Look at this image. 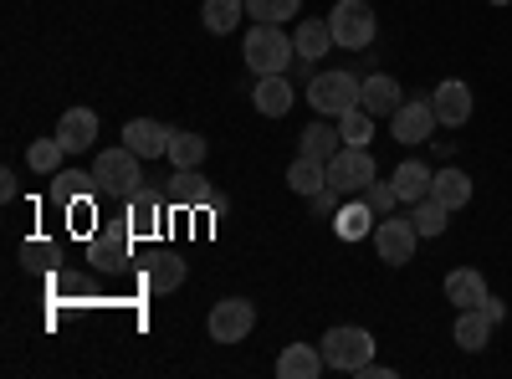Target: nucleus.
Segmentation results:
<instances>
[{
  "instance_id": "nucleus-15",
  "label": "nucleus",
  "mask_w": 512,
  "mask_h": 379,
  "mask_svg": "<svg viewBox=\"0 0 512 379\" xmlns=\"http://www.w3.org/2000/svg\"><path fill=\"white\" fill-rule=\"evenodd\" d=\"M374 226H379V210H374L364 195L349 200V205H338V216H333L338 241H364V236H374Z\"/></svg>"
},
{
  "instance_id": "nucleus-21",
  "label": "nucleus",
  "mask_w": 512,
  "mask_h": 379,
  "mask_svg": "<svg viewBox=\"0 0 512 379\" xmlns=\"http://www.w3.org/2000/svg\"><path fill=\"white\" fill-rule=\"evenodd\" d=\"M169 200H180V205H210V210L226 205V195L210 190L195 170H175V180H169Z\"/></svg>"
},
{
  "instance_id": "nucleus-38",
  "label": "nucleus",
  "mask_w": 512,
  "mask_h": 379,
  "mask_svg": "<svg viewBox=\"0 0 512 379\" xmlns=\"http://www.w3.org/2000/svg\"><path fill=\"white\" fill-rule=\"evenodd\" d=\"M16 190H21V185H16V175L6 170V175H0V195H6V200H16Z\"/></svg>"
},
{
  "instance_id": "nucleus-14",
  "label": "nucleus",
  "mask_w": 512,
  "mask_h": 379,
  "mask_svg": "<svg viewBox=\"0 0 512 379\" xmlns=\"http://www.w3.org/2000/svg\"><path fill=\"white\" fill-rule=\"evenodd\" d=\"M405 98H400V82L390 77V72H369L364 77V88H359V108H369L374 118H395V108H400Z\"/></svg>"
},
{
  "instance_id": "nucleus-8",
  "label": "nucleus",
  "mask_w": 512,
  "mask_h": 379,
  "mask_svg": "<svg viewBox=\"0 0 512 379\" xmlns=\"http://www.w3.org/2000/svg\"><path fill=\"white\" fill-rule=\"evenodd\" d=\"M205 328H210V339H216V344H241L246 333L256 328V303H246V298H221L216 308H210Z\"/></svg>"
},
{
  "instance_id": "nucleus-36",
  "label": "nucleus",
  "mask_w": 512,
  "mask_h": 379,
  "mask_svg": "<svg viewBox=\"0 0 512 379\" xmlns=\"http://www.w3.org/2000/svg\"><path fill=\"white\" fill-rule=\"evenodd\" d=\"M47 257H52L47 241H26V267H47Z\"/></svg>"
},
{
  "instance_id": "nucleus-19",
  "label": "nucleus",
  "mask_w": 512,
  "mask_h": 379,
  "mask_svg": "<svg viewBox=\"0 0 512 379\" xmlns=\"http://www.w3.org/2000/svg\"><path fill=\"white\" fill-rule=\"evenodd\" d=\"M287 190L292 195H318V190H328V159H313V154H297L292 164H287Z\"/></svg>"
},
{
  "instance_id": "nucleus-23",
  "label": "nucleus",
  "mask_w": 512,
  "mask_h": 379,
  "mask_svg": "<svg viewBox=\"0 0 512 379\" xmlns=\"http://www.w3.org/2000/svg\"><path fill=\"white\" fill-rule=\"evenodd\" d=\"M431 195H436L441 205H451V210L472 205V175H466V170H456V164H441V170H436V180H431Z\"/></svg>"
},
{
  "instance_id": "nucleus-34",
  "label": "nucleus",
  "mask_w": 512,
  "mask_h": 379,
  "mask_svg": "<svg viewBox=\"0 0 512 379\" xmlns=\"http://www.w3.org/2000/svg\"><path fill=\"white\" fill-rule=\"evenodd\" d=\"M52 180H57V185H52V195H57V200H67V205H72V200H82V195H88V185H93V175H77V170H57Z\"/></svg>"
},
{
  "instance_id": "nucleus-17",
  "label": "nucleus",
  "mask_w": 512,
  "mask_h": 379,
  "mask_svg": "<svg viewBox=\"0 0 512 379\" xmlns=\"http://www.w3.org/2000/svg\"><path fill=\"white\" fill-rule=\"evenodd\" d=\"M492 328H497V323H492L482 308H461L451 339H456V349H466V354H482V349L492 344Z\"/></svg>"
},
{
  "instance_id": "nucleus-39",
  "label": "nucleus",
  "mask_w": 512,
  "mask_h": 379,
  "mask_svg": "<svg viewBox=\"0 0 512 379\" xmlns=\"http://www.w3.org/2000/svg\"><path fill=\"white\" fill-rule=\"evenodd\" d=\"M487 6H512V0H487Z\"/></svg>"
},
{
  "instance_id": "nucleus-31",
  "label": "nucleus",
  "mask_w": 512,
  "mask_h": 379,
  "mask_svg": "<svg viewBox=\"0 0 512 379\" xmlns=\"http://www.w3.org/2000/svg\"><path fill=\"white\" fill-rule=\"evenodd\" d=\"M338 134H344V144H354V149H369V139H374V113L354 103L344 118H338Z\"/></svg>"
},
{
  "instance_id": "nucleus-25",
  "label": "nucleus",
  "mask_w": 512,
  "mask_h": 379,
  "mask_svg": "<svg viewBox=\"0 0 512 379\" xmlns=\"http://www.w3.org/2000/svg\"><path fill=\"white\" fill-rule=\"evenodd\" d=\"M159 195L149 190V185H139L134 195H128V226H134V236H149V231H159Z\"/></svg>"
},
{
  "instance_id": "nucleus-30",
  "label": "nucleus",
  "mask_w": 512,
  "mask_h": 379,
  "mask_svg": "<svg viewBox=\"0 0 512 379\" xmlns=\"http://www.w3.org/2000/svg\"><path fill=\"white\" fill-rule=\"evenodd\" d=\"M62 159H67V149H62L57 134H52V139H31V149H26L31 175H57V170H62Z\"/></svg>"
},
{
  "instance_id": "nucleus-22",
  "label": "nucleus",
  "mask_w": 512,
  "mask_h": 379,
  "mask_svg": "<svg viewBox=\"0 0 512 379\" xmlns=\"http://www.w3.org/2000/svg\"><path fill=\"white\" fill-rule=\"evenodd\" d=\"M431 180H436V170L431 164H420V159H405L400 170H395V195H400V205H415V200H425L431 195Z\"/></svg>"
},
{
  "instance_id": "nucleus-6",
  "label": "nucleus",
  "mask_w": 512,
  "mask_h": 379,
  "mask_svg": "<svg viewBox=\"0 0 512 379\" xmlns=\"http://www.w3.org/2000/svg\"><path fill=\"white\" fill-rule=\"evenodd\" d=\"M415 246H420V231H415V221H410V210L400 216H379V226H374V251H379V262L384 267H405V262H415Z\"/></svg>"
},
{
  "instance_id": "nucleus-26",
  "label": "nucleus",
  "mask_w": 512,
  "mask_h": 379,
  "mask_svg": "<svg viewBox=\"0 0 512 379\" xmlns=\"http://www.w3.org/2000/svg\"><path fill=\"white\" fill-rule=\"evenodd\" d=\"M185 282V262L175 257V251H164V257H154L149 262V272H144V287L154 292V298H164V292H175Z\"/></svg>"
},
{
  "instance_id": "nucleus-2",
  "label": "nucleus",
  "mask_w": 512,
  "mask_h": 379,
  "mask_svg": "<svg viewBox=\"0 0 512 379\" xmlns=\"http://www.w3.org/2000/svg\"><path fill=\"white\" fill-rule=\"evenodd\" d=\"M359 88H364V77L344 72V67H328V72H313L308 77V103L318 118H344L354 103H359Z\"/></svg>"
},
{
  "instance_id": "nucleus-1",
  "label": "nucleus",
  "mask_w": 512,
  "mask_h": 379,
  "mask_svg": "<svg viewBox=\"0 0 512 379\" xmlns=\"http://www.w3.org/2000/svg\"><path fill=\"white\" fill-rule=\"evenodd\" d=\"M241 57H246V67L256 77H277V72L297 67V41L282 26H272V21H251V31L241 41Z\"/></svg>"
},
{
  "instance_id": "nucleus-20",
  "label": "nucleus",
  "mask_w": 512,
  "mask_h": 379,
  "mask_svg": "<svg viewBox=\"0 0 512 379\" xmlns=\"http://www.w3.org/2000/svg\"><path fill=\"white\" fill-rule=\"evenodd\" d=\"M482 298H487V277L477 272V267H456L451 277H446V303L461 313V308H482Z\"/></svg>"
},
{
  "instance_id": "nucleus-5",
  "label": "nucleus",
  "mask_w": 512,
  "mask_h": 379,
  "mask_svg": "<svg viewBox=\"0 0 512 379\" xmlns=\"http://www.w3.org/2000/svg\"><path fill=\"white\" fill-rule=\"evenodd\" d=\"M323 364L338 369V374H359L369 359H374V333L369 328H354V323H338L323 333Z\"/></svg>"
},
{
  "instance_id": "nucleus-13",
  "label": "nucleus",
  "mask_w": 512,
  "mask_h": 379,
  "mask_svg": "<svg viewBox=\"0 0 512 379\" xmlns=\"http://www.w3.org/2000/svg\"><path fill=\"white\" fill-rule=\"evenodd\" d=\"M57 139H62L67 154H88L98 144V113L93 108H67L57 118Z\"/></svg>"
},
{
  "instance_id": "nucleus-18",
  "label": "nucleus",
  "mask_w": 512,
  "mask_h": 379,
  "mask_svg": "<svg viewBox=\"0 0 512 379\" xmlns=\"http://www.w3.org/2000/svg\"><path fill=\"white\" fill-rule=\"evenodd\" d=\"M328 364H323V349L318 344H287L277 354V379H318Z\"/></svg>"
},
{
  "instance_id": "nucleus-11",
  "label": "nucleus",
  "mask_w": 512,
  "mask_h": 379,
  "mask_svg": "<svg viewBox=\"0 0 512 379\" xmlns=\"http://www.w3.org/2000/svg\"><path fill=\"white\" fill-rule=\"evenodd\" d=\"M431 108L441 118V129H461V123H472V88H466L461 77H446L431 93Z\"/></svg>"
},
{
  "instance_id": "nucleus-37",
  "label": "nucleus",
  "mask_w": 512,
  "mask_h": 379,
  "mask_svg": "<svg viewBox=\"0 0 512 379\" xmlns=\"http://www.w3.org/2000/svg\"><path fill=\"white\" fill-rule=\"evenodd\" d=\"M482 313H487L492 323H502V318H507V303H502V298H492V292H487V298H482Z\"/></svg>"
},
{
  "instance_id": "nucleus-7",
  "label": "nucleus",
  "mask_w": 512,
  "mask_h": 379,
  "mask_svg": "<svg viewBox=\"0 0 512 379\" xmlns=\"http://www.w3.org/2000/svg\"><path fill=\"white\" fill-rule=\"evenodd\" d=\"M369 180H379V164H374V154L369 149H354V144H344L333 159H328V185L338 190V195H359Z\"/></svg>"
},
{
  "instance_id": "nucleus-24",
  "label": "nucleus",
  "mask_w": 512,
  "mask_h": 379,
  "mask_svg": "<svg viewBox=\"0 0 512 379\" xmlns=\"http://www.w3.org/2000/svg\"><path fill=\"white\" fill-rule=\"evenodd\" d=\"M292 41H297V57H303V62H318V57L333 52V31H328V21H297Z\"/></svg>"
},
{
  "instance_id": "nucleus-29",
  "label": "nucleus",
  "mask_w": 512,
  "mask_h": 379,
  "mask_svg": "<svg viewBox=\"0 0 512 379\" xmlns=\"http://www.w3.org/2000/svg\"><path fill=\"white\" fill-rule=\"evenodd\" d=\"M446 216H451V205H441L436 195H425V200H415V205H410V221H415L420 241H425V236H441V231L451 226Z\"/></svg>"
},
{
  "instance_id": "nucleus-4",
  "label": "nucleus",
  "mask_w": 512,
  "mask_h": 379,
  "mask_svg": "<svg viewBox=\"0 0 512 379\" xmlns=\"http://www.w3.org/2000/svg\"><path fill=\"white\" fill-rule=\"evenodd\" d=\"M139 154L128 149V144H118V149H103L98 159H93V190L98 195H118V200H128L139 185H144V170H139Z\"/></svg>"
},
{
  "instance_id": "nucleus-9",
  "label": "nucleus",
  "mask_w": 512,
  "mask_h": 379,
  "mask_svg": "<svg viewBox=\"0 0 512 379\" xmlns=\"http://www.w3.org/2000/svg\"><path fill=\"white\" fill-rule=\"evenodd\" d=\"M390 129H395L400 144H431L436 129H441V118H436L431 98H405V103L395 108V118H390Z\"/></svg>"
},
{
  "instance_id": "nucleus-32",
  "label": "nucleus",
  "mask_w": 512,
  "mask_h": 379,
  "mask_svg": "<svg viewBox=\"0 0 512 379\" xmlns=\"http://www.w3.org/2000/svg\"><path fill=\"white\" fill-rule=\"evenodd\" d=\"M297 11H303V0H246V16L251 21H272V26H287Z\"/></svg>"
},
{
  "instance_id": "nucleus-16",
  "label": "nucleus",
  "mask_w": 512,
  "mask_h": 379,
  "mask_svg": "<svg viewBox=\"0 0 512 379\" xmlns=\"http://www.w3.org/2000/svg\"><path fill=\"white\" fill-rule=\"evenodd\" d=\"M338 149H344V134H338V118H318V113H313V123H308L303 134H297V154L333 159Z\"/></svg>"
},
{
  "instance_id": "nucleus-12",
  "label": "nucleus",
  "mask_w": 512,
  "mask_h": 379,
  "mask_svg": "<svg viewBox=\"0 0 512 379\" xmlns=\"http://www.w3.org/2000/svg\"><path fill=\"white\" fill-rule=\"evenodd\" d=\"M251 103L262 118H287L292 103H297V88H292V77L277 72V77H256V88H251Z\"/></svg>"
},
{
  "instance_id": "nucleus-33",
  "label": "nucleus",
  "mask_w": 512,
  "mask_h": 379,
  "mask_svg": "<svg viewBox=\"0 0 512 379\" xmlns=\"http://www.w3.org/2000/svg\"><path fill=\"white\" fill-rule=\"evenodd\" d=\"M359 195L379 210V216H395V210H400V195H395V185H390V180H369Z\"/></svg>"
},
{
  "instance_id": "nucleus-27",
  "label": "nucleus",
  "mask_w": 512,
  "mask_h": 379,
  "mask_svg": "<svg viewBox=\"0 0 512 379\" xmlns=\"http://www.w3.org/2000/svg\"><path fill=\"white\" fill-rule=\"evenodd\" d=\"M205 154H210V144L200 139V134H190V129H175V139H169V164H175V170H200L205 164Z\"/></svg>"
},
{
  "instance_id": "nucleus-28",
  "label": "nucleus",
  "mask_w": 512,
  "mask_h": 379,
  "mask_svg": "<svg viewBox=\"0 0 512 379\" xmlns=\"http://www.w3.org/2000/svg\"><path fill=\"white\" fill-rule=\"evenodd\" d=\"M200 21H205V31L226 36V31H236V26L246 21V0H205V6H200Z\"/></svg>"
},
{
  "instance_id": "nucleus-3",
  "label": "nucleus",
  "mask_w": 512,
  "mask_h": 379,
  "mask_svg": "<svg viewBox=\"0 0 512 379\" xmlns=\"http://www.w3.org/2000/svg\"><path fill=\"white\" fill-rule=\"evenodd\" d=\"M328 31H333V47L344 52H369L374 36H379V16L369 0H338L328 11Z\"/></svg>"
},
{
  "instance_id": "nucleus-10",
  "label": "nucleus",
  "mask_w": 512,
  "mask_h": 379,
  "mask_svg": "<svg viewBox=\"0 0 512 379\" xmlns=\"http://www.w3.org/2000/svg\"><path fill=\"white\" fill-rule=\"evenodd\" d=\"M169 139H175L169 123H154V118H128L123 123V144L134 149L139 159H164L169 154Z\"/></svg>"
},
{
  "instance_id": "nucleus-35",
  "label": "nucleus",
  "mask_w": 512,
  "mask_h": 379,
  "mask_svg": "<svg viewBox=\"0 0 512 379\" xmlns=\"http://www.w3.org/2000/svg\"><path fill=\"white\" fill-rule=\"evenodd\" d=\"M308 216H313V221L338 216V190H333V185H328V190H318V195H308Z\"/></svg>"
}]
</instances>
